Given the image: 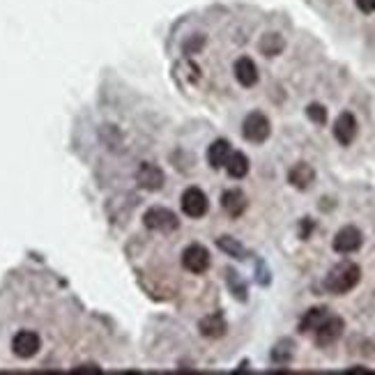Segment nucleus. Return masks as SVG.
<instances>
[{
	"instance_id": "0eeeda50",
	"label": "nucleus",
	"mask_w": 375,
	"mask_h": 375,
	"mask_svg": "<svg viewBox=\"0 0 375 375\" xmlns=\"http://www.w3.org/2000/svg\"><path fill=\"white\" fill-rule=\"evenodd\" d=\"M362 244H364V235H362V230L355 228V226L341 228L336 235H334V242H331L334 251L341 254V256H350V254L360 251Z\"/></svg>"
},
{
	"instance_id": "b1692460",
	"label": "nucleus",
	"mask_w": 375,
	"mask_h": 375,
	"mask_svg": "<svg viewBox=\"0 0 375 375\" xmlns=\"http://www.w3.org/2000/svg\"><path fill=\"white\" fill-rule=\"evenodd\" d=\"M77 373H81V371H93V373H99L102 369H97V366H93V364H88V366H79V369H74Z\"/></svg>"
},
{
	"instance_id": "39448f33",
	"label": "nucleus",
	"mask_w": 375,
	"mask_h": 375,
	"mask_svg": "<svg viewBox=\"0 0 375 375\" xmlns=\"http://www.w3.org/2000/svg\"><path fill=\"white\" fill-rule=\"evenodd\" d=\"M180 205H182V212H185L189 219H201V216H205L207 210H210V201H207L205 191L198 187L185 189V194L180 198Z\"/></svg>"
},
{
	"instance_id": "20e7f679",
	"label": "nucleus",
	"mask_w": 375,
	"mask_h": 375,
	"mask_svg": "<svg viewBox=\"0 0 375 375\" xmlns=\"http://www.w3.org/2000/svg\"><path fill=\"white\" fill-rule=\"evenodd\" d=\"M143 223H145V228L154 232H173L180 228L178 214L166 210V207H150L143 214Z\"/></svg>"
},
{
	"instance_id": "6e6552de",
	"label": "nucleus",
	"mask_w": 375,
	"mask_h": 375,
	"mask_svg": "<svg viewBox=\"0 0 375 375\" xmlns=\"http://www.w3.org/2000/svg\"><path fill=\"white\" fill-rule=\"evenodd\" d=\"M41 348V341L35 331L23 329L12 338V353L19 357V360H32Z\"/></svg>"
},
{
	"instance_id": "f03ea898",
	"label": "nucleus",
	"mask_w": 375,
	"mask_h": 375,
	"mask_svg": "<svg viewBox=\"0 0 375 375\" xmlns=\"http://www.w3.org/2000/svg\"><path fill=\"white\" fill-rule=\"evenodd\" d=\"M270 134H272V122L268 115L261 111L249 113L244 122H242V136H244L249 143L261 145L270 138Z\"/></svg>"
},
{
	"instance_id": "7ed1b4c3",
	"label": "nucleus",
	"mask_w": 375,
	"mask_h": 375,
	"mask_svg": "<svg viewBox=\"0 0 375 375\" xmlns=\"http://www.w3.org/2000/svg\"><path fill=\"white\" fill-rule=\"evenodd\" d=\"M343 329H346L343 318L329 313L327 318L318 324V329H315L311 336H313L315 346H318V348H329V346H334L341 336H343Z\"/></svg>"
},
{
	"instance_id": "9b49d317",
	"label": "nucleus",
	"mask_w": 375,
	"mask_h": 375,
	"mask_svg": "<svg viewBox=\"0 0 375 375\" xmlns=\"http://www.w3.org/2000/svg\"><path fill=\"white\" fill-rule=\"evenodd\" d=\"M221 207H223V212L230 216V219H239V216L244 214L246 207H249V201H246L244 191L228 189L226 194L221 196Z\"/></svg>"
},
{
	"instance_id": "2eb2a0df",
	"label": "nucleus",
	"mask_w": 375,
	"mask_h": 375,
	"mask_svg": "<svg viewBox=\"0 0 375 375\" xmlns=\"http://www.w3.org/2000/svg\"><path fill=\"white\" fill-rule=\"evenodd\" d=\"M230 152H232V147H230L228 140L226 138H219V140H214L210 147H207V162H210V166H212L214 171H219V169H223V166H226Z\"/></svg>"
},
{
	"instance_id": "a211bd4d",
	"label": "nucleus",
	"mask_w": 375,
	"mask_h": 375,
	"mask_svg": "<svg viewBox=\"0 0 375 375\" xmlns=\"http://www.w3.org/2000/svg\"><path fill=\"white\" fill-rule=\"evenodd\" d=\"M283 46H286V41H283L279 32H268V35H263V39H261V51L268 58L279 55L283 51Z\"/></svg>"
},
{
	"instance_id": "4468645a",
	"label": "nucleus",
	"mask_w": 375,
	"mask_h": 375,
	"mask_svg": "<svg viewBox=\"0 0 375 375\" xmlns=\"http://www.w3.org/2000/svg\"><path fill=\"white\" fill-rule=\"evenodd\" d=\"M235 79L239 86H244V88H254L256 83H258V67H256V63L251 60V58H239V60L235 63Z\"/></svg>"
},
{
	"instance_id": "f3484780",
	"label": "nucleus",
	"mask_w": 375,
	"mask_h": 375,
	"mask_svg": "<svg viewBox=\"0 0 375 375\" xmlns=\"http://www.w3.org/2000/svg\"><path fill=\"white\" fill-rule=\"evenodd\" d=\"M223 169L228 171V175L232 180H242V178H246V173H249V157L244 152H230L228 157V162Z\"/></svg>"
},
{
	"instance_id": "412c9836",
	"label": "nucleus",
	"mask_w": 375,
	"mask_h": 375,
	"mask_svg": "<svg viewBox=\"0 0 375 375\" xmlns=\"http://www.w3.org/2000/svg\"><path fill=\"white\" fill-rule=\"evenodd\" d=\"M306 118L311 120L313 124H327V108L322 104H308L306 106Z\"/></svg>"
},
{
	"instance_id": "dca6fc26",
	"label": "nucleus",
	"mask_w": 375,
	"mask_h": 375,
	"mask_svg": "<svg viewBox=\"0 0 375 375\" xmlns=\"http://www.w3.org/2000/svg\"><path fill=\"white\" fill-rule=\"evenodd\" d=\"M329 315V308L327 306H313L308 308V311L304 313V318L299 320V331L302 334H313L315 329H318V324L327 318Z\"/></svg>"
},
{
	"instance_id": "aec40b11",
	"label": "nucleus",
	"mask_w": 375,
	"mask_h": 375,
	"mask_svg": "<svg viewBox=\"0 0 375 375\" xmlns=\"http://www.w3.org/2000/svg\"><path fill=\"white\" fill-rule=\"evenodd\" d=\"M219 249H223V251H226L228 256H232V258H246L244 246H242L239 242H235L232 237H228V235H223L219 239Z\"/></svg>"
},
{
	"instance_id": "1a4fd4ad",
	"label": "nucleus",
	"mask_w": 375,
	"mask_h": 375,
	"mask_svg": "<svg viewBox=\"0 0 375 375\" xmlns=\"http://www.w3.org/2000/svg\"><path fill=\"white\" fill-rule=\"evenodd\" d=\"M136 182H138V187L140 189H147V191H159L164 187V171L159 169V166H154V164H140L138 166V171H136Z\"/></svg>"
},
{
	"instance_id": "f8f14e48",
	"label": "nucleus",
	"mask_w": 375,
	"mask_h": 375,
	"mask_svg": "<svg viewBox=\"0 0 375 375\" xmlns=\"http://www.w3.org/2000/svg\"><path fill=\"white\" fill-rule=\"evenodd\" d=\"M288 182H290V185H293L295 189L306 191V189L315 182V171H313L306 162H299V164H295L293 169L288 171Z\"/></svg>"
},
{
	"instance_id": "5701e85b",
	"label": "nucleus",
	"mask_w": 375,
	"mask_h": 375,
	"mask_svg": "<svg viewBox=\"0 0 375 375\" xmlns=\"http://www.w3.org/2000/svg\"><path fill=\"white\" fill-rule=\"evenodd\" d=\"M355 3L364 14H373L375 12V0H355Z\"/></svg>"
},
{
	"instance_id": "6ab92c4d",
	"label": "nucleus",
	"mask_w": 375,
	"mask_h": 375,
	"mask_svg": "<svg viewBox=\"0 0 375 375\" xmlns=\"http://www.w3.org/2000/svg\"><path fill=\"white\" fill-rule=\"evenodd\" d=\"M293 355H295V350H293V343H290V341H279L272 350V360L281 366L293 362Z\"/></svg>"
},
{
	"instance_id": "ddd939ff",
	"label": "nucleus",
	"mask_w": 375,
	"mask_h": 375,
	"mask_svg": "<svg viewBox=\"0 0 375 375\" xmlns=\"http://www.w3.org/2000/svg\"><path fill=\"white\" fill-rule=\"evenodd\" d=\"M198 329H201V334L205 338H221L228 331V322L221 313H212V315H205L201 324H198Z\"/></svg>"
},
{
	"instance_id": "9d476101",
	"label": "nucleus",
	"mask_w": 375,
	"mask_h": 375,
	"mask_svg": "<svg viewBox=\"0 0 375 375\" xmlns=\"http://www.w3.org/2000/svg\"><path fill=\"white\" fill-rule=\"evenodd\" d=\"M334 138L338 140L341 145H350L357 138V131H360V124H357V118L353 113H341L336 122H334Z\"/></svg>"
},
{
	"instance_id": "f257e3e1",
	"label": "nucleus",
	"mask_w": 375,
	"mask_h": 375,
	"mask_svg": "<svg viewBox=\"0 0 375 375\" xmlns=\"http://www.w3.org/2000/svg\"><path fill=\"white\" fill-rule=\"evenodd\" d=\"M360 281H362V268H360V265L353 263V261H343V263L334 265V268L327 272L322 286L331 295H348L350 290L357 288V283H360Z\"/></svg>"
},
{
	"instance_id": "4be33fe9",
	"label": "nucleus",
	"mask_w": 375,
	"mask_h": 375,
	"mask_svg": "<svg viewBox=\"0 0 375 375\" xmlns=\"http://www.w3.org/2000/svg\"><path fill=\"white\" fill-rule=\"evenodd\" d=\"M203 44H205V37L203 35H198V37H191L187 44H185V53H198L203 48Z\"/></svg>"
},
{
	"instance_id": "423d86ee",
	"label": "nucleus",
	"mask_w": 375,
	"mask_h": 375,
	"mask_svg": "<svg viewBox=\"0 0 375 375\" xmlns=\"http://www.w3.org/2000/svg\"><path fill=\"white\" fill-rule=\"evenodd\" d=\"M210 263H212L210 251L201 244H191L182 251V268L191 274H205L210 270Z\"/></svg>"
}]
</instances>
